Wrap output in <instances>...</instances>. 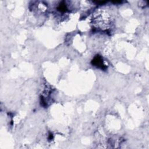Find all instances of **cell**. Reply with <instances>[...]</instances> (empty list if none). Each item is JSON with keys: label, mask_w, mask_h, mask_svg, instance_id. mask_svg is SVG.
Returning <instances> with one entry per match:
<instances>
[{"label": "cell", "mask_w": 149, "mask_h": 149, "mask_svg": "<svg viewBox=\"0 0 149 149\" xmlns=\"http://www.w3.org/2000/svg\"><path fill=\"white\" fill-rule=\"evenodd\" d=\"M92 63L93 65H94L95 67H97L98 68H100L101 69H105L106 68L105 65L103 63V59L101 58V57L97 55L95 57V58L93 59L92 61Z\"/></svg>", "instance_id": "cell-1"}, {"label": "cell", "mask_w": 149, "mask_h": 149, "mask_svg": "<svg viewBox=\"0 0 149 149\" xmlns=\"http://www.w3.org/2000/svg\"><path fill=\"white\" fill-rule=\"evenodd\" d=\"M58 9L60 12H65L67 11V7H66L65 5H60L59 6V7L58 8Z\"/></svg>", "instance_id": "cell-2"}]
</instances>
